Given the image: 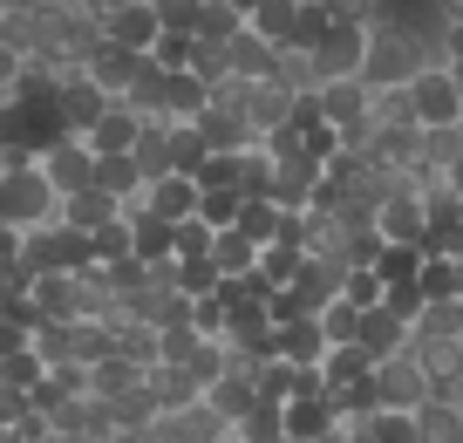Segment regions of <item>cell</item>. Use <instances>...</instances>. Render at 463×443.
<instances>
[{
	"label": "cell",
	"instance_id": "obj_1",
	"mask_svg": "<svg viewBox=\"0 0 463 443\" xmlns=\"http://www.w3.org/2000/svg\"><path fill=\"white\" fill-rule=\"evenodd\" d=\"M55 218H61V198L48 191V178L34 171V158L14 164V171H0V226L28 232V226H55Z\"/></svg>",
	"mask_w": 463,
	"mask_h": 443
},
{
	"label": "cell",
	"instance_id": "obj_2",
	"mask_svg": "<svg viewBox=\"0 0 463 443\" xmlns=\"http://www.w3.org/2000/svg\"><path fill=\"white\" fill-rule=\"evenodd\" d=\"M402 89H409V116H416L422 130L430 123H463V69L430 62V69H416Z\"/></svg>",
	"mask_w": 463,
	"mask_h": 443
},
{
	"label": "cell",
	"instance_id": "obj_3",
	"mask_svg": "<svg viewBox=\"0 0 463 443\" xmlns=\"http://www.w3.org/2000/svg\"><path fill=\"white\" fill-rule=\"evenodd\" d=\"M362 48H368V28L327 21V34H320L314 48H300V55H307V75H314V82H334V75H362Z\"/></svg>",
	"mask_w": 463,
	"mask_h": 443
},
{
	"label": "cell",
	"instance_id": "obj_4",
	"mask_svg": "<svg viewBox=\"0 0 463 443\" xmlns=\"http://www.w3.org/2000/svg\"><path fill=\"white\" fill-rule=\"evenodd\" d=\"M89 164H96V150H89L75 130H55V137H42L34 143V171L48 178V191H75V185H89Z\"/></svg>",
	"mask_w": 463,
	"mask_h": 443
},
{
	"label": "cell",
	"instance_id": "obj_5",
	"mask_svg": "<svg viewBox=\"0 0 463 443\" xmlns=\"http://www.w3.org/2000/svg\"><path fill=\"white\" fill-rule=\"evenodd\" d=\"M314 110L334 123V137H341V143H362V130H368V82H362V75L314 82Z\"/></svg>",
	"mask_w": 463,
	"mask_h": 443
},
{
	"label": "cell",
	"instance_id": "obj_6",
	"mask_svg": "<svg viewBox=\"0 0 463 443\" xmlns=\"http://www.w3.org/2000/svg\"><path fill=\"white\" fill-rule=\"evenodd\" d=\"M368 389H375V402H389V409H416V402L430 396V382H422V361L409 355V348H395V355H375V361H368Z\"/></svg>",
	"mask_w": 463,
	"mask_h": 443
},
{
	"label": "cell",
	"instance_id": "obj_7",
	"mask_svg": "<svg viewBox=\"0 0 463 443\" xmlns=\"http://www.w3.org/2000/svg\"><path fill=\"white\" fill-rule=\"evenodd\" d=\"M150 443H225V416L204 396H191V402H177V409H157Z\"/></svg>",
	"mask_w": 463,
	"mask_h": 443
},
{
	"label": "cell",
	"instance_id": "obj_8",
	"mask_svg": "<svg viewBox=\"0 0 463 443\" xmlns=\"http://www.w3.org/2000/svg\"><path fill=\"white\" fill-rule=\"evenodd\" d=\"M279 443H334V402H327V389H307V396L279 402Z\"/></svg>",
	"mask_w": 463,
	"mask_h": 443
},
{
	"label": "cell",
	"instance_id": "obj_9",
	"mask_svg": "<svg viewBox=\"0 0 463 443\" xmlns=\"http://www.w3.org/2000/svg\"><path fill=\"white\" fill-rule=\"evenodd\" d=\"M96 402L109 409L116 443H123V437L150 443V423H157V396H150V382H130V389H116V396H96Z\"/></svg>",
	"mask_w": 463,
	"mask_h": 443
},
{
	"label": "cell",
	"instance_id": "obj_10",
	"mask_svg": "<svg viewBox=\"0 0 463 443\" xmlns=\"http://www.w3.org/2000/svg\"><path fill=\"white\" fill-rule=\"evenodd\" d=\"M204 402H212L218 416H225V429H232V416H246L252 402H260V382H252V361H225V369L212 375V382L198 389Z\"/></svg>",
	"mask_w": 463,
	"mask_h": 443
},
{
	"label": "cell",
	"instance_id": "obj_11",
	"mask_svg": "<svg viewBox=\"0 0 463 443\" xmlns=\"http://www.w3.org/2000/svg\"><path fill=\"white\" fill-rule=\"evenodd\" d=\"M239 116L252 123V137L273 123H287L293 116V89L279 82V75H260V82H239Z\"/></svg>",
	"mask_w": 463,
	"mask_h": 443
},
{
	"label": "cell",
	"instance_id": "obj_12",
	"mask_svg": "<svg viewBox=\"0 0 463 443\" xmlns=\"http://www.w3.org/2000/svg\"><path fill=\"white\" fill-rule=\"evenodd\" d=\"M137 62H144V48H116V42H96L75 69L89 75V89H102V96H123V82L137 75Z\"/></svg>",
	"mask_w": 463,
	"mask_h": 443
},
{
	"label": "cell",
	"instance_id": "obj_13",
	"mask_svg": "<svg viewBox=\"0 0 463 443\" xmlns=\"http://www.w3.org/2000/svg\"><path fill=\"white\" fill-rule=\"evenodd\" d=\"M137 123H144V116H137L130 110V102H102V110L96 116H89V123L82 130H75V137H82L89 143V150H96V158H102V150H130V137H137Z\"/></svg>",
	"mask_w": 463,
	"mask_h": 443
},
{
	"label": "cell",
	"instance_id": "obj_14",
	"mask_svg": "<svg viewBox=\"0 0 463 443\" xmlns=\"http://www.w3.org/2000/svg\"><path fill=\"white\" fill-rule=\"evenodd\" d=\"M102 42L116 48H150V34H157V14H150V0H123V7H109V14L96 21Z\"/></svg>",
	"mask_w": 463,
	"mask_h": 443
},
{
	"label": "cell",
	"instance_id": "obj_15",
	"mask_svg": "<svg viewBox=\"0 0 463 443\" xmlns=\"http://www.w3.org/2000/svg\"><path fill=\"white\" fill-rule=\"evenodd\" d=\"M225 69H232V82H260V75H273V69H279V48L266 42V34L239 28V34L225 42Z\"/></svg>",
	"mask_w": 463,
	"mask_h": 443
},
{
	"label": "cell",
	"instance_id": "obj_16",
	"mask_svg": "<svg viewBox=\"0 0 463 443\" xmlns=\"http://www.w3.org/2000/svg\"><path fill=\"white\" fill-rule=\"evenodd\" d=\"M409 423H416V443H457V437H463V402L422 396L416 409H409Z\"/></svg>",
	"mask_w": 463,
	"mask_h": 443
},
{
	"label": "cell",
	"instance_id": "obj_17",
	"mask_svg": "<svg viewBox=\"0 0 463 443\" xmlns=\"http://www.w3.org/2000/svg\"><path fill=\"white\" fill-rule=\"evenodd\" d=\"M354 342L368 348V361H375V355H395V348L409 342V321H395L389 307L375 301V307H362V314H354Z\"/></svg>",
	"mask_w": 463,
	"mask_h": 443
},
{
	"label": "cell",
	"instance_id": "obj_18",
	"mask_svg": "<svg viewBox=\"0 0 463 443\" xmlns=\"http://www.w3.org/2000/svg\"><path fill=\"white\" fill-rule=\"evenodd\" d=\"M123 205L109 198L102 185H75V191H61V226H75V232H96L102 218H116Z\"/></svg>",
	"mask_w": 463,
	"mask_h": 443
},
{
	"label": "cell",
	"instance_id": "obj_19",
	"mask_svg": "<svg viewBox=\"0 0 463 443\" xmlns=\"http://www.w3.org/2000/svg\"><path fill=\"white\" fill-rule=\"evenodd\" d=\"M89 185H102L116 205H130L137 191H144V171L130 164V150H102V158L89 164Z\"/></svg>",
	"mask_w": 463,
	"mask_h": 443
},
{
	"label": "cell",
	"instance_id": "obj_20",
	"mask_svg": "<svg viewBox=\"0 0 463 443\" xmlns=\"http://www.w3.org/2000/svg\"><path fill=\"white\" fill-rule=\"evenodd\" d=\"M416 294L430 301V294H463V253H416Z\"/></svg>",
	"mask_w": 463,
	"mask_h": 443
},
{
	"label": "cell",
	"instance_id": "obj_21",
	"mask_svg": "<svg viewBox=\"0 0 463 443\" xmlns=\"http://www.w3.org/2000/svg\"><path fill=\"white\" fill-rule=\"evenodd\" d=\"M144 382H150V396H157V409H177V402L198 396V375H191L184 361H150Z\"/></svg>",
	"mask_w": 463,
	"mask_h": 443
},
{
	"label": "cell",
	"instance_id": "obj_22",
	"mask_svg": "<svg viewBox=\"0 0 463 443\" xmlns=\"http://www.w3.org/2000/svg\"><path fill=\"white\" fill-rule=\"evenodd\" d=\"M320 348H327V334H320L314 314L279 321V355H287V361H320Z\"/></svg>",
	"mask_w": 463,
	"mask_h": 443
},
{
	"label": "cell",
	"instance_id": "obj_23",
	"mask_svg": "<svg viewBox=\"0 0 463 443\" xmlns=\"http://www.w3.org/2000/svg\"><path fill=\"white\" fill-rule=\"evenodd\" d=\"M212 89L198 82L191 69H164V116H198Z\"/></svg>",
	"mask_w": 463,
	"mask_h": 443
},
{
	"label": "cell",
	"instance_id": "obj_24",
	"mask_svg": "<svg viewBox=\"0 0 463 443\" xmlns=\"http://www.w3.org/2000/svg\"><path fill=\"white\" fill-rule=\"evenodd\" d=\"M239 28H246V14H239L232 0H198V21H191V34H198V42H232Z\"/></svg>",
	"mask_w": 463,
	"mask_h": 443
},
{
	"label": "cell",
	"instance_id": "obj_25",
	"mask_svg": "<svg viewBox=\"0 0 463 443\" xmlns=\"http://www.w3.org/2000/svg\"><path fill=\"white\" fill-rule=\"evenodd\" d=\"M320 34H327V7H320V0H293V28H287L279 48H314Z\"/></svg>",
	"mask_w": 463,
	"mask_h": 443
},
{
	"label": "cell",
	"instance_id": "obj_26",
	"mask_svg": "<svg viewBox=\"0 0 463 443\" xmlns=\"http://www.w3.org/2000/svg\"><path fill=\"white\" fill-rule=\"evenodd\" d=\"M171 286H177V294H184V301H191V294H212V286H218V266H212V259H171Z\"/></svg>",
	"mask_w": 463,
	"mask_h": 443
},
{
	"label": "cell",
	"instance_id": "obj_27",
	"mask_svg": "<svg viewBox=\"0 0 463 443\" xmlns=\"http://www.w3.org/2000/svg\"><path fill=\"white\" fill-rule=\"evenodd\" d=\"M341 301H354V307H375L382 301V273L368 266V259H354V266L341 273Z\"/></svg>",
	"mask_w": 463,
	"mask_h": 443
},
{
	"label": "cell",
	"instance_id": "obj_28",
	"mask_svg": "<svg viewBox=\"0 0 463 443\" xmlns=\"http://www.w3.org/2000/svg\"><path fill=\"white\" fill-rule=\"evenodd\" d=\"M184 69L198 75L204 89L225 82V75H232V69H225V42H198V34H191V62H184Z\"/></svg>",
	"mask_w": 463,
	"mask_h": 443
},
{
	"label": "cell",
	"instance_id": "obj_29",
	"mask_svg": "<svg viewBox=\"0 0 463 443\" xmlns=\"http://www.w3.org/2000/svg\"><path fill=\"white\" fill-rule=\"evenodd\" d=\"M191 328L225 342V301H218V286H212V294H191Z\"/></svg>",
	"mask_w": 463,
	"mask_h": 443
},
{
	"label": "cell",
	"instance_id": "obj_30",
	"mask_svg": "<svg viewBox=\"0 0 463 443\" xmlns=\"http://www.w3.org/2000/svg\"><path fill=\"white\" fill-rule=\"evenodd\" d=\"M320 7H327V21H354V28H368L389 0H320Z\"/></svg>",
	"mask_w": 463,
	"mask_h": 443
},
{
	"label": "cell",
	"instance_id": "obj_31",
	"mask_svg": "<svg viewBox=\"0 0 463 443\" xmlns=\"http://www.w3.org/2000/svg\"><path fill=\"white\" fill-rule=\"evenodd\" d=\"M150 14H157V28H184V34H191V21H198V0H150Z\"/></svg>",
	"mask_w": 463,
	"mask_h": 443
},
{
	"label": "cell",
	"instance_id": "obj_32",
	"mask_svg": "<svg viewBox=\"0 0 463 443\" xmlns=\"http://www.w3.org/2000/svg\"><path fill=\"white\" fill-rule=\"evenodd\" d=\"M21 69H28V62L14 55V48L0 42V96H14V82H21Z\"/></svg>",
	"mask_w": 463,
	"mask_h": 443
},
{
	"label": "cell",
	"instance_id": "obj_33",
	"mask_svg": "<svg viewBox=\"0 0 463 443\" xmlns=\"http://www.w3.org/2000/svg\"><path fill=\"white\" fill-rule=\"evenodd\" d=\"M48 0H0V14H42Z\"/></svg>",
	"mask_w": 463,
	"mask_h": 443
},
{
	"label": "cell",
	"instance_id": "obj_34",
	"mask_svg": "<svg viewBox=\"0 0 463 443\" xmlns=\"http://www.w3.org/2000/svg\"><path fill=\"white\" fill-rule=\"evenodd\" d=\"M232 7H239V14H246V7H252V0H232Z\"/></svg>",
	"mask_w": 463,
	"mask_h": 443
}]
</instances>
